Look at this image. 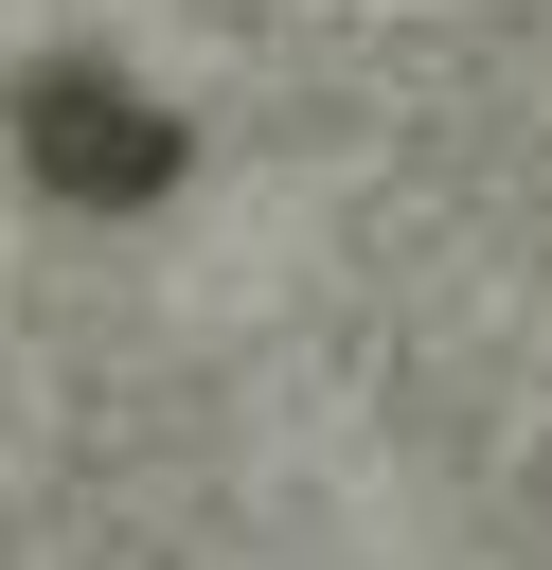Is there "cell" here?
Returning a JSON list of instances; mask_svg holds the SVG:
<instances>
[{
    "mask_svg": "<svg viewBox=\"0 0 552 570\" xmlns=\"http://www.w3.org/2000/svg\"><path fill=\"white\" fill-rule=\"evenodd\" d=\"M0 142H18V178H36L53 214H160V196L196 178V125H178L142 71H107V53H36V71L0 89Z\"/></svg>",
    "mask_w": 552,
    "mask_h": 570,
    "instance_id": "obj_1",
    "label": "cell"
}]
</instances>
